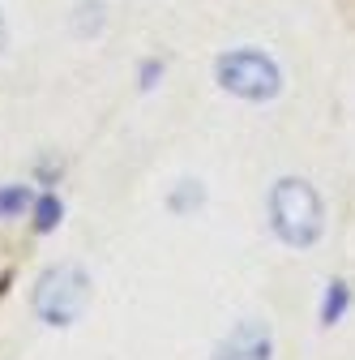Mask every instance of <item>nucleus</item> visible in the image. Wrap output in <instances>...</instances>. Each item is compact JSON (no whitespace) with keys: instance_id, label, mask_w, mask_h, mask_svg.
I'll return each mask as SVG.
<instances>
[{"instance_id":"f257e3e1","label":"nucleus","mask_w":355,"mask_h":360,"mask_svg":"<svg viewBox=\"0 0 355 360\" xmlns=\"http://www.w3.org/2000/svg\"><path fill=\"white\" fill-rule=\"evenodd\" d=\"M270 228L283 245H295V249H308L321 228H326V210H321V198L308 180H279L270 189Z\"/></svg>"},{"instance_id":"f03ea898","label":"nucleus","mask_w":355,"mask_h":360,"mask_svg":"<svg viewBox=\"0 0 355 360\" xmlns=\"http://www.w3.org/2000/svg\"><path fill=\"white\" fill-rule=\"evenodd\" d=\"M91 304V275L81 266H56L34 288V313L48 326H73Z\"/></svg>"},{"instance_id":"7ed1b4c3","label":"nucleus","mask_w":355,"mask_h":360,"mask_svg":"<svg viewBox=\"0 0 355 360\" xmlns=\"http://www.w3.org/2000/svg\"><path fill=\"white\" fill-rule=\"evenodd\" d=\"M214 73H218V86H223V90H232V95H240V99H253V103L257 99H274L279 90H283L279 65L265 52H253V48L218 56Z\"/></svg>"},{"instance_id":"20e7f679","label":"nucleus","mask_w":355,"mask_h":360,"mask_svg":"<svg viewBox=\"0 0 355 360\" xmlns=\"http://www.w3.org/2000/svg\"><path fill=\"white\" fill-rule=\"evenodd\" d=\"M270 356H274V339L265 322H240L214 352V360H270Z\"/></svg>"},{"instance_id":"39448f33","label":"nucleus","mask_w":355,"mask_h":360,"mask_svg":"<svg viewBox=\"0 0 355 360\" xmlns=\"http://www.w3.org/2000/svg\"><path fill=\"white\" fill-rule=\"evenodd\" d=\"M30 206V189L26 185H5L0 189V219H13Z\"/></svg>"},{"instance_id":"423d86ee","label":"nucleus","mask_w":355,"mask_h":360,"mask_svg":"<svg viewBox=\"0 0 355 360\" xmlns=\"http://www.w3.org/2000/svg\"><path fill=\"white\" fill-rule=\"evenodd\" d=\"M342 309H347V283H330V292H326V300H321V322L334 326V322L342 318Z\"/></svg>"},{"instance_id":"0eeeda50","label":"nucleus","mask_w":355,"mask_h":360,"mask_svg":"<svg viewBox=\"0 0 355 360\" xmlns=\"http://www.w3.org/2000/svg\"><path fill=\"white\" fill-rule=\"evenodd\" d=\"M56 223H60V202H56L52 193L39 198V202H34V228H39V232H52Z\"/></svg>"},{"instance_id":"6e6552de","label":"nucleus","mask_w":355,"mask_h":360,"mask_svg":"<svg viewBox=\"0 0 355 360\" xmlns=\"http://www.w3.org/2000/svg\"><path fill=\"white\" fill-rule=\"evenodd\" d=\"M189 206H201V185L197 180H185V189L171 198V210H189Z\"/></svg>"},{"instance_id":"1a4fd4ad","label":"nucleus","mask_w":355,"mask_h":360,"mask_svg":"<svg viewBox=\"0 0 355 360\" xmlns=\"http://www.w3.org/2000/svg\"><path fill=\"white\" fill-rule=\"evenodd\" d=\"M0 52H5V18H0Z\"/></svg>"}]
</instances>
